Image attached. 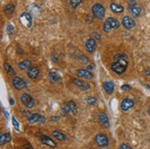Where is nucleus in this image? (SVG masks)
<instances>
[{
    "mask_svg": "<svg viewBox=\"0 0 150 149\" xmlns=\"http://www.w3.org/2000/svg\"><path fill=\"white\" fill-rule=\"evenodd\" d=\"M76 74L78 75L79 78H82V79H85V80H89L92 79L94 77L93 73L91 71H87V70H83V68H80V70L76 71Z\"/></svg>",
    "mask_w": 150,
    "mask_h": 149,
    "instance_id": "2eb2a0df",
    "label": "nucleus"
},
{
    "mask_svg": "<svg viewBox=\"0 0 150 149\" xmlns=\"http://www.w3.org/2000/svg\"><path fill=\"white\" fill-rule=\"evenodd\" d=\"M4 68H5V71L6 72H7L8 75L9 76H16V72L14 71V68L11 67V65H9L8 62H5L4 63Z\"/></svg>",
    "mask_w": 150,
    "mask_h": 149,
    "instance_id": "393cba45",
    "label": "nucleus"
},
{
    "mask_svg": "<svg viewBox=\"0 0 150 149\" xmlns=\"http://www.w3.org/2000/svg\"><path fill=\"white\" fill-rule=\"evenodd\" d=\"M119 149H132L131 146H129L128 145H126V144H122L120 145Z\"/></svg>",
    "mask_w": 150,
    "mask_h": 149,
    "instance_id": "473e14b6",
    "label": "nucleus"
},
{
    "mask_svg": "<svg viewBox=\"0 0 150 149\" xmlns=\"http://www.w3.org/2000/svg\"><path fill=\"white\" fill-rule=\"evenodd\" d=\"M85 100H86V103L90 106H95L97 103V99L95 96H88V97H86Z\"/></svg>",
    "mask_w": 150,
    "mask_h": 149,
    "instance_id": "cd10ccee",
    "label": "nucleus"
},
{
    "mask_svg": "<svg viewBox=\"0 0 150 149\" xmlns=\"http://www.w3.org/2000/svg\"><path fill=\"white\" fill-rule=\"evenodd\" d=\"M83 0H71L70 1V6L71 7V8L73 9H76L79 6L82 4Z\"/></svg>",
    "mask_w": 150,
    "mask_h": 149,
    "instance_id": "c85d7f7f",
    "label": "nucleus"
},
{
    "mask_svg": "<svg viewBox=\"0 0 150 149\" xmlns=\"http://www.w3.org/2000/svg\"><path fill=\"white\" fill-rule=\"evenodd\" d=\"M20 20L21 24L26 28H31L33 25V17L28 12H22L20 16Z\"/></svg>",
    "mask_w": 150,
    "mask_h": 149,
    "instance_id": "0eeeda50",
    "label": "nucleus"
},
{
    "mask_svg": "<svg viewBox=\"0 0 150 149\" xmlns=\"http://www.w3.org/2000/svg\"><path fill=\"white\" fill-rule=\"evenodd\" d=\"M120 21L113 18V17H109L106 20V21L104 22V25H103V30L105 32H110L112 30L115 29H119L120 28Z\"/></svg>",
    "mask_w": 150,
    "mask_h": 149,
    "instance_id": "f03ea898",
    "label": "nucleus"
},
{
    "mask_svg": "<svg viewBox=\"0 0 150 149\" xmlns=\"http://www.w3.org/2000/svg\"><path fill=\"white\" fill-rule=\"evenodd\" d=\"M131 88H132L131 85H129V84H123L120 86V89L122 91H129V90H131Z\"/></svg>",
    "mask_w": 150,
    "mask_h": 149,
    "instance_id": "7c9ffc66",
    "label": "nucleus"
},
{
    "mask_svg": "<svg viewBox=\"0 0 150 149\" xmlns=\"http://www.w3.org/2000/svg\"><path fill=\"white\" fill-rule=\"evenodd\" d=\"M13 29H14V28H13V26L11 25V24H8V27H7V31H8V33L9 34V35H10L11 33H12Z\"/></svg>",
    "mask_w": 150,
    "mask_h": 149,
    "instance_id": "2f4dec72",
    "label": "nucleus"
},
{
    "mask_svg": "<svg viewBox=\"0 0 150 149\" xmlns=\"http://www.w3.org/2000/svg\"><path fill=\"white\" fill-rule=\"evenodd\" d=\"M3 112H4V115L6 116V119H9V115H8V111H7V110H6V109H5V108H4V109H3Z\"/></svg>",
    "mask_w": 150,
    "mask_h": 149,
    "instance_id": "c9c22d12",
    "label": "nucleus"
},
{
    "mask_svg": "<svg viewBox=\"0 0 150 149\" xmlns=\"http://www.w3.org/2000/svg\"><path fill=\"white\" fill-rule=\"evenodd\" d=\"M97 47L96 41L94 38H89L85 43V49L88 53H94Z\"/></svg>",
    "mask_w": 150,
    "mask_h": 149,
    "instance_id": "4468645a",
    "label": "nucleus"
},
{
    "mask_svg": "<svg viewBox=\"0 0 150 149\" xmlns=\"http://www.w3.org/2000/svg\"><path fill=\"white\" fill-rule=\"evenodd\" d=\"M45 120H47V119L45 116H42L37 113L31 114V116L28 118V122L30 124H44Z\"/></svg>",
    "mask_w": 150,
    "mask_h": 149,
    "instance_id": "423d86ee",
    "label": "nucleus"
},
{
    "mask_svg": "<svg viewBox=\"0 0 150 149\" xmlns=\"http://www.w3.org/2000/svg\"><path fill=\"white\" fill-rule=\"evenodd\" d=\"M33 65V63H32V60H30L29 59H26L24 60H22L21 62H20L19 64H18V67L20 68V70L21 71H29V68H30Z\"/></svg>",
    "mask_w": 150,
    "mask_h": 149,
    "instance_id": "f3484780",
    "label": "nucleus"
},
{
    "mask_svg": "<svg viewBox=\"0 0 150 149\" xmlns=\"http://www.w3.org/2000/svg\"><path fill=\"white\" fill-rule=\"evenodd\" d=\"M146 87L147 89H149V91H150V85H149V84H147V85H146Z\"/></svg>",
    "mask_w": 150,
    "mask_h": 149,
    "instance_id": "ea45409f",
    "label": "nucleus"
},
{
    "mask_svg": "<svg viewBox=\"0 0 150 149\" xmlns=\"http://www.w3.org/2000/svg\"><path fill=\"white\" fill-rule=\"evenodd\" d=\"M122 24L125 29L131 30L135 27V20L132 18H131L130 16H124L122 20Z\"/></svg>",
    "mask_w": 150,
    "mask_h": 149,
    "instance_id": "9d476101",
    "label": "nucleus"
},
{
    "mask_svg": "<svg viewBox=\"0 0 150 149\" xmlns=\"http://www.w3.org/2000/svg\"><path fill=\"white\" fill-rule=\"evenodd\" d=\"M11 141V134L9 133H2L0 135V145H4L5 144H8Z\"/></svg>",
    "mask_w": 150,
    "mask_h": 149,
    "instance_id": "5701e85b",
    "label": "nucleus"
},
{
    "mask_svg": "<svg viewBox=\"0 0 150 149\" xmlns=\"http://www.w3.org/2000/svg\"><path fill=\"white\" fill-rule=\"evenodd\" d=\"M9 103H10V105H14V100H13V98H9Z\"/></svg>",
    "mask_w": 150,
    "mask_h": 149,
    "instance_id": "4c0bfd02",
    "label": "nucleus"
},
{
    "mask_svg": "<svg viewBox=\"0 0 150 149\" xmlns=\"http://www.w3.org/2000/svg\"><path fill=\"white\" fill-rule=\"evenodd\" d=\"M14 10H15V5L13 4H8V5H6L4 8V11L8 15L12 14L14 12Z\"/></svg>",
    "mask_w": 150,
    "mask_h": 149,
    "instance_id": "a878e982",
    "label": "nucleus"
},
{
    "mask_svg": "<svg viewBox=\"0 0 150 149\" xmlns=\"http://www.w3.org/2000/svg\"><path fill=\"white\" fill-rule=\"evenodd\" d=\"M92 14H93L94 18L101 20L105 17L106 14V9L103 6L99 3L95 4L93 7H92Z\"/></svg>",
    "mask_w": 150,
    "mask_h": 149,
    "instance_id": "7ed1b4c3",
    "label": "nucleus"
},
{
    "mask_svg": "<svg viewBox=\"0 0 150 149\" xmlns=\"http://www.w3.org/2000/svg\"><path fill=\"white\" fill-rule=\"evenodd\" d=\"M130 12L132 14V16H134L135 17V18H137V17H140L141 13H142V9L140 7H138L137 5L134 4V5H132L131 7H130Z\"/></svg>",
    "mask_w": 150,
    "mask_h": 149,
    "instance_id": "412c9836",
    "label": "nucleus"
},
{
    "mask_svg": "<svg viewBox=\"0 0 150 149\" xmlns=\"http://www.w3.org/2000/svg\"><path fill=\"white\" fill-rule=\"evenodd\" d=\"M40 74V70L37 67H31L29 68V71H27V75L31 80H36L39 77Z\"/></svg>",
    "mask_w": 150,
    "mask_h": 149,
    "instance_id": "dca6fc26",
    "label": "nucleus"
},
{
    "mask_svg": "<svg viewBox=\"0 0 150 149\" xmlns=\"http://www.w3.org/2000/svg\"><path fill=\"white\" fill-rule=\"evenodd\" d=\"M68 104H69V106H70V107H71V114H73V115H76L77 112H78L76 103H75L73 100H71V101H68Z\"/></svg>",
    "mask_w": 150,
    "mask_h": 149,
    "instance_id": "bb28decb",
    "label": "nucleus"
},
{
    "mask_svg": "<svg viewBox=\"0 0 150 149\" xmlns=\"http://www.w3.org/2000/svg\"><path fill=\"white\" fill-rule=\"evenodd\" d=\"M134 107V101L131 98H125L120 103V109L122 111H128Z\"/></svg>",
    "mask_w": 150,
    "mask_h": 149,
    "instance_id": "f8f14e48",
    "label": "nucleus"
},
{
    "mask_svg": "<svg viewBox=\"0 0 150 149\" xmlns=\"http://www.w3.org/2000/svg\"><path fill=\"white\" fill-rule=\"evenodd\" d=\"M21 101L27 108H32L35 105V101H34L33 97L29 94H22L21 96Z\"/></svg>",
    "mask_w": 150,
    "mask_h": 149,
    "instance_id": "39448f33",
    "label": "nucleus"
},
{
    "mask_svg": "<svg viewBox=\"0 0 150 149\" xmlns=\"http://www.w3.org/2000/svg\"><path fill=\"white\" fill-rule=\"evenodd\" d=\"M129 66V59L125 53H117L113 56V60L111 63V71L118 75H122L127 71Z\"/></svg>",
    "mask_w": 150,
    "mask_h": 149,
    "instance_id": "f257e3e1",
    "label": "nucleus"
},
{
    "mask_svg": "<svg viewBox=\"0 0 150 149\" xmlns=\"http://www.w3.org/2000/svg\"><path fill=\"white\" fill-rule=\"evenodd\" d=\"M12 125H13V127L14 129L17 131H20V123L17 121V119H15V117H12Z\"/></svg>",
    "mask_w": 150,
    "mask_h": 149,
    "instance_id": "c756f323",
    "label": "nucleus"
},
{
    "mask_svg": "<svg viewBox=\"0 0 150 149\" xmlns=\"http://www.w3.org/2000/svg\"><path fill=\"white\" fill-rule=\"evenodd\" d=\"M48 79H49L50 83H57V82H59L61 80L60 75H59V73L54 72V71H51V72L48 73Z\"/></svg>",
    "mask_w": 150,
    "mask_h": 149,
    "instance_id": "4be33fe9",
    "label": "nucleus"
},
{
    "mask_svg": "<svg viewBox=\"0 0 150 149\" xmlns=\"http://www.w3.org/2000/svg\"><path fill=\"white\" fill-rule=\"evenodd\" d=\"M86 70L87 71H92V70H94V67L93 66H91V65H89V66H87V68H86Z\"/></svg>",
    "mask_w": 150,
    "mask_h": 149,
    "instance_id": "e433bc0d",
    "label": "nucleus"
},
{
    "mask_svg": "<svg viewBox=\"0 0 150 149\" xmlns=\"http://www.w3.org/2000/svg\"><path fill=\"white\" fill-rule=\"evenodd\" d=\"M50 119H51L52 121H59V117H56V116H52Z\"/></svg>",
    "mask_w": 150,
    "mask_h": 149,
    "instance_id": "f704fd0d",
    "label": "nucleus"
},
{
    "mask_svg": "<svg viewBox=\"0 0 150 149\" xmlns=\"http://www.w3.org/2000/svg\"><path fill=\"white\" fill-rule=\"evenodd\" d=\"M109 8H110V10L115 14H120V13H122L124 11L123 6L117 4V3H114V2H112L110 4V6H109Z\"/></svg>",
    "mask_w": 150,
    "mask_h": 149,
    "instance_id": "a211bd4d",
    "label": "nucleus"
},
{
    "mask_svg": "<svg viewBox=\"0 0 150 149\" xmlns=\"http://www.w3.org/2000/svg\"><path fill=\"white\" fill-rule=\"evenodd\" d=\"M72 83L76 87L80 88L81 90H83V91H87V90H89L91 88V85L88 83L82 81V80H80V79H72Z\"/></svg>",
    "mask_w": 150,
    "mask_h": 149,
    "instance_id": "9b49d317",
    "label": "nucleus"
},
{
    "mask_svg": "<svg viewBox=\"0 0 150 149\" xmlns=\"http://www.w3.org/2000/svg\"><path fill=\"white\" fill-rule=\"evenodd\" d=\"M103 88H104V90H105V92H106L108 95H110V94L113 93L114 88H115L114 83L111 82V81L105 82V83H103Z\"/></svg>",
    "mask_w": 150,
    "mask_h": 149,
    "instance_id": "6ab92c4d",
    "label": "nucleus"
},
{
    "mask_svg": "<svg viewBox=\"0 0 150 149\" xmlns=\"http://www.w3.org/2000/svg\"><path fill=\"white\" fill-rule=\"evenodd\" d=\"M97 120L104 128H109V126H110L108 117L104 112H99L97 114Z\"/></svg>",
    "mask_w": 150,
    "mask_h": 149,
    "instance_id": "ddd939ff",
    "label": "nucleus"
},
{
    "mask_svg": "<svg viewBox=\"0 0 150 149\" xmlns=\"http://www.w3.org/2000/svg\"><path fill=\"white\" fill-rule=\"evenodd\" d=\"M21 149H33V146H32L31 144H29V143H27V144H25Z\"/></svg>",
    "mask_w": 150,
    "mask_h": 149,
    "instance_id": "72a5a7b5",
    "label": "nucleus"
},
{
    "mask_svg": "<svg viewBox=\"0 0 150 149\" xmlns=\"http://www.w3.org/2000/svg\"><path fill=\"white\" fill-rule=\"evenodd\" d=\"M60 110H61V114L63 116H67V115H69V114H71V107H70V106H69L68 102L63 103V104L61 105Z\"/></svg>",
    "mask_w": 150,
    "mask_h": 149,
    "instance_id": "b1692460",
    "label": "nucleus"
},
{
    "mask_svg": "<svg viewBox=\"0 0 150 149\" xmlns=\"http://www.w3.org/2000/svg\"><path fill=\"white\" fill-rule=\"evenodd\" d=\"M37 137H39V139L40 141H41L42 144H44L45 145H47V146H49L51 148H55L57 147V143L54 142L53 139H51L50 137L47 136V135H45L43 133H37L36 134Z\"/></svg>",
    "mask_w": 150,
    "mask_h": 149,
    "instance_id": "6e6552de",
    "label": "nucleus"
},
{
    "mask_svg": "<svg viewBox=\"0 0 150 149\" xmlns=\"http://www.w3.org/2000/svg\"><path fill=\"white\" fill-rule=\"evenodd\" d=\"M146 75H148V76H150V68H148V70L146 71Z\"/></svg>",
    "mask_w": 150,
    "mask_h": 149,
    "instance_id": "58836bf2",
    "label": "nucleus"
},
{
    "mask_svg": "<svg viewBox=\"0 0 150 149\" xmlns=\"http://www.w3.org/2000/svg\"><path fill=\"white\" fill-rule=\"evenodd\" d=\"M52 136L59 141H66L68 139L67 135L64 133H62V131H57V130H55V131H52Z\"/></svg>",
    "mask_w": 150,
    "mask_h": 149,
    "instance_id": "aec40b11",
    "label": "nucleus"
},
{
    "mask_svg": "<svg viewBox=\"0 0 150 149\" xmlns=\"http://www.w3.org/2000/svg\"><path fill=\"white\" fill-rule=\"evenodd\" d=\"M148 114H149V116H150V107H148Z\"/></svg>",
    "mask_w": 150,
    "mask_h": 149,
    "instance_id": "a19ab883",
    "label": "nucleus"
},
{
    "mask_svg": "<svg viewBox=\"0 0 150 149\" xmlns=\"http://www.w3.org/2000/svg\"><path fill=\"white\" fill-rule=\"evenodd\" d=\"M12 84L17 90H22L24 88H27V83L23 79L19 77V76H14L12 79Z\"/></svg>",
    "mask_w": 150,
    "mask_h": 149,
    "instance_id": "1a4fd4ad",
    "label": "nucleus"
},
{
    "mask_svg": "<svg viewBox=\"0 0 150 149\" xmlns=\"http://www.w3.org/2000/svg\"><path fill=\"white\" fill-rule=\"evenodd\" d=\"M95 141L99 147H107L109 145V139L105 133H97L95 136Z\"/></svg>",
    "mask_w": 150,
    "mask_h": 149,
    "instance_id": "20e7f679",
    "label": "nucleus"
}]
</instances>
